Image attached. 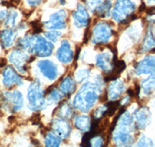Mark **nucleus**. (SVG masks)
I'll use <instances>...</instances> for the list:
<instances>
[{"label":"nucleus","mask_w":155,"mask_h":147,"mask_svg":"<svg viewBox=\"0 0 155 147\" xmlns=\"http://www.w3.org/2000/svg\"><path fill=\"white\" fill-rule=\"evenodd\" d=\"M147 14L149 15V16H153V13H154V7L149 8V9H147Z\"/></svg>","instance_id":"nucleus-22"},{"label":"nucleus","mask_w":155,"mask_h":147,"mask_svg":"<svg viewBox=\"0 0 155 147\" xmlns=\"http://www.w3.org/2000/svg\"><path fill=\"white\" fill-rule=\"evenodd\" d=\"M75 126L81 130H86L88 129L89 126V121L88 118L85 116H80L78 117L75 120Z\"/></svg>","instance_id":"nucleus-14"},{"label":"nucleus","mask_w":155,"mask_h":147,"mask_svg":"<svg viewBox=\"0 0 155 147\" xmlns=\"http://www.w3.org/2000/svg\"><path fill=\"white\" fill-rule=\"evenodd\" d=\"M17 16V13L16 12H10L9 15L6 16V20H5V26H12L15 23V19Z\"/></svg>","instance_id":"nucleus-16"},{"label":"nucleus","mask_w":155,"mask_h":147,"mask_svg":"<svg viewBox=\"0 0 155 147\" xmlns=\"http://www.w3.org/2000/svg\"><path fill=\"white\" fill-rule=\"evenodd\" d=\"M61 2V4H62V5H64V3H65V0H59Z\"/></svg>","instance_id":"nucleus-26"},{"label":"nucleus","mask_w":155,"mask_h":147,"mask_svg":"<svg viewBox=\"0 0 155 147\" xmlns=\"http://www.w3.org/2000/svg\"><path fill=\"white\" fill-rule=\"evenodd\" d=\"M38 67L42 74L50 80H54L57 77V67L49 60H43L38 64Z\"/></svg>","instance_id":"nucleus-4"},{"label":"nucleus","mask_w":155,"mask_h":147,"mask_svg":"<svg viewBox=\"0 0 155 147\" xmlns=\"http://www.w3.org/2000/svg\"><path fill=\"white\" fill-rule=\"evenodd\" d=\"M112 3L109 0H106L103 3L101 4L99 6L96 7L97 9V13H98V16H102V17H104L106 16V15L107 13H109L110 9H111Z\"/></svg>","instance_id":"nucleus-13"},{"label":"nucleus","mask_w":155,"mask_h":147,"mask_svg":"<svg viewBox=\"0 0 155 147\" xmlns=\"http://www.w3.org/2000/svg\"><path fill=\"white\" fill-rule=\"evenodd\" d=\"M135 5L130 0H117L116 7L113 13V17L116 20H120L122 14H127V12L134 11Z\"/></svg>","instance_id":"nucleus-1"},{"label":"nucleus","mask_w":155,"mask_h":147,"mask_svg":"<svg viewBox=\"0 0 155 147\" xmlns=\"http://www.w3.org/2000/svg\"><path fill=\"white\" fill-rule=\"evenodd\" d=\"M6 64V60L2 58V59H0V67L5 66Z\"/></svg>","instance_id":"nucleus-23"},{"label":"nucleus","mask_w":155,"mask_h":147,"mask_svg":"<svg viewBox=\"0 0 155 147\" xmlns=\"http://www.w3.org/2000/svg\"><path fill=\"white\" fill-rule=\"evenodd\" d=\"M27 2L31 5H37L41 3V0H27Z\"/></svg>","instance_id":"nucleus-21"},{"label":"nucleus","mask_w":155,"mask_h":147,"mask_svg":"<svg viewBox=\"0 0 155 147\" xmlns=\"http://www.w3.org/2000/svg\"><path fill=\"white\" fill-rule=\"evenodd\" d=\"M109 110H108V114H109V116H112L115 113L117 109L119 107V102H112V103L109 104Z\"/></svg>","instance_id":"nucleus-17"},{"label":"nucleus","mask_w":155,"mask_h":147,"mask_svg":"<svg viewBox=\"0 0 155 147\" xmlns=\"http://www.w3.org/2000/svg\"><path fill=\"white\" fill-rule=\"evenodd\" d=\"M74 88H75V84L71 77H67L61 84V89L64 93H66V94L72 92Z\"/></svg>","instance_id":"nucleus-12"},{"label":"nucleus","mask_w":155,"mask_h":147,"mask_svg":"<svg viewBox=\"0 0 155 147\" xmlns=\"http://www.w3.org/2000/svg\"><path fill=\"white\" fill-rule=\"evenodd\" d=\"M45 35L46 37H48L49 40L53 41H56L58 40V37L61 35V33L57 31H51V32H48V33H45Z\"/></svg>","instance_id":"nucleus-18"},{"label":"nucleus","mask_w":155,"mask_h":147,"mask_svg":"<svg viewBox=\"0 0 155 147\" xmlns=\"http://www.w3.org/2000/svg\"><path fill=\"white\" fill-rule=\"evenodd\" d=\"M53 45L50 43L47 42L42 37H37L34 45V50L37 53V54L41 57L49 56L52 53Z\"/></svg>","instance_id":"nucleus-3"},{"label":"nucleus","mask_w":155,"mask_h":147,"mask_svg":"<svg viewBox=\"0 0 155 147\" xmlns=\"http://www.w3.org/2000/svg\"><path fill=\"white\" fill-rule=\"evenodd\" d=\"M14 32L12 30H4L0 32V41L3 47H9L14 40Z\"/></svg>","instance_id":"nucleus-9"},{"label":"nucleus","mask_w":155,"mask_h":147,"mask_svg":"<svg viewBox=\"0 0 155 147\" xmlns=\"http://www.w3.org/2000/svg\"><path fill=\"white\" fill-rule=\"evenodd\" d=\"M74 18L75 19V24L77 26H85L87 25L88 21V12L85 6L81 4L78 5V10L74 12Z\"/></svg>","instance_id":"nucleus-7"},{"label":"nucleus","mask_w":155,"mask_h":147,"mask_svg":"<svg viewBox=\"0 0 155 147\" xmlns=\"http://www.w3.org/2000/svg\"><path fill=\"white\" fill-rule=\"evenodd\" d=\"M153 58H146L142 61L141 63L138 64L137 67H136V70H137V74H142V73H150V71H153Z\"/></svg>","instance_id":"nucleus-10"},{"label":"nucleus","mask_w":155,"mask_h":147,"mask_svg":"<svg viewBox=\"0 0 155 147\" xmlns=\"http://www.w3.org/2000/svg\"><path fill=\"white\" fill-rule=\"evenodd\" d=\"M27 59V55L23 54V53L19 52V51H13L10 55V60L18 67L19 70H21V61H24Z\"/></svg>","instance_id":"nucleus-11"},{"label":"nucleus","mask_w":155,"mask_h":147,"mask_svg":"<svg viewBox=\"0 0 155 147\" xmlns=\"http://www.w3.org/2000/svg\"><path fill=\"white\" fill-rule=\"evenodd\" d=\"M98 1H99V0H90L88 3L89 8H91V9H92V8H93V9H96L97 4H98V2H98Z\"/></svg>","instance_id":"nucleus-19"},{"label":"nucleus","mask_w":155,"mask_h":147,"mask_svg":"<svg viewBox=\"0 0 155 147\" xmlns=\"http://www.w3.org/2000/svg\"><path fill=\"white\" fill-rule=\"evenodd\" d=\"M14 83L21 84L22 80L18 77L14 69L11 67H8L3 71V84L6 87H11Z\"/></svg>","instance_id":"nucleus-6"},{"label":"nucleus","mask_w":155,"mask_h":147,"mask_svg":"<svg viewBox=\"0 0 155 147\" xmlns=\"http://www.w3.org/2000/svg\"><path fill=\"white\" fill-rule=\"evenodd\" d=\"M57 57L60 61L64 64L68 63L72 60L73 52L71 50L68 42H67L66 41L61 42V47L58 49V52H57Z\"/></svg>","instance_id":"nucleus-5"},{"label":"nucleus","mask_w":155,"mask_h":147,"mask_svg":"<svg viewBox=\"0 0 155 147\" xmlns=\"http://www.w3.org/2000/svg\"><path fill=\"white\" fill-rule=\"evenodd\" d=\"M45 142H46V145H48V146H58L60 144V140L53 134L49 133L46 136Z\"/></svg>","instance_id":"nucleus-15"},{"label":"nucleus","mask_w":155,"mask_h":147,"mask_svg":"<svg viewBox=\"0 0 155 147\" xmlns=\"http://www.w3.org/2000/svg\"><path fill=\"white\" fill-rule=\"evenodd\" d=\"M109 29V26H106V25H100L95 29V39L98 40V42H106L109 40L110 37V31Z\"/></svg>","instance_id":"nucleus-8"},{"label":"nucleus","mask_w":155,"mask_h":147,"mask_svg":"<svg viewBox=\"0 0 155 147\" xmlns=\"http://www.w3.org/2000/svg\"><path fill=\"white\" fill-rule=\"evenodd\" d=\"M145 9H146V5H145V4L143 2V3L141 4L140 6L139 11L140 12H142V11H144Z\"/></svg>","instance_id":"nucleus-24"},{"label":"nucleus","mask_w":155,"mask_h":147,"mask_svg":"<svg viewBox=\"0 0 155 147\" xmlns=\"http://www.w3.org/2000/svg\"><path fill=\"white\" fill-rule=\"evenodd\" d=\"M128 94L130 97H134V95H135V93L134 92V91H133L132 89H129L128 90Z\"/></svg>","instance_id":"nucleus-25"},{"label":"nucleus","mask_w":155,"mask_h":147,"mask_svg":"<svg viewBox=\"0 0 155 147\" xmlns=\"http://www.w3.org/2000/svg\"><path fill=\"white\" fill-rule=\"evenodd\" d=\"M8 15V12L6 10H2L0 12V21L4 20Z\"/></svg>","instance_id":"nucleus-20"},{"label":"nucleus","mask_w":155,"mask_h":147,"mask_svg":"<svg viewBox=\"0 0 155 147\" xmlns=\"http://www.w3.org/2000/svg\"><path fill=\"white\" fill-rule=\"evenodd\" d=\"M28 98L32 105V109H37L41 107L44 104L42 100V94L39 86L34 83L30 86L29 88Z\"/></svg>","instance_id":"nucleus-2"}]
</instances>
